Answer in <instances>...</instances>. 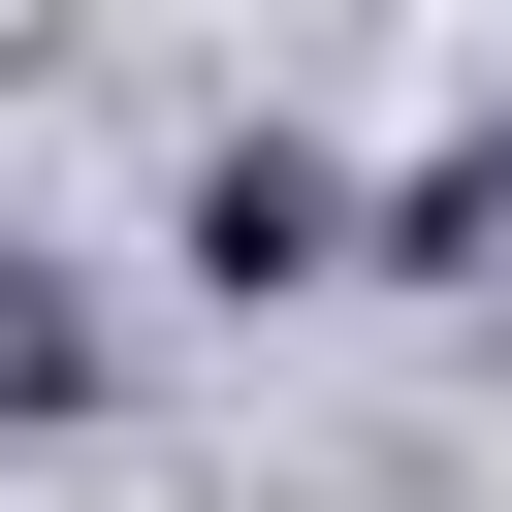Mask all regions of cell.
<instances>
[{
    "instance_id": "1",
    "label": "cell",
    "mask_w": 512,
    "mask_h": 512,
    "mask_svg": "<svg viewBox=\"0 0 512 512\" xmlns=\"http://www.w3.org/2000/svg\"><path fill=\"white\" fill-rule=\"evenodd\" d=\"M192 288H352V160L224 128V160H192Z\"/></svg>"
}]
</instances>
